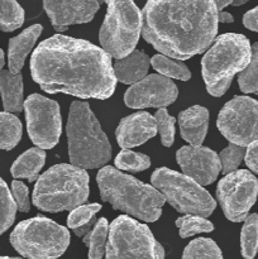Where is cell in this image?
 I'll use <instances>...</instances> for the list:
<instances>
[{
	"label": "cell",
	"mask_w": 258,
	"mask_h": 259,
	"mask_svg": "<svg viewBox=\"0 0 258 259\" xmlns=\"http://www.w3.org/2000/svg\"><path fill=\"white\" fill-rule=\"evenodd\" d=\"M109 224L105 218L95 223L93 229L83 237V243L89 247V259H103L108 243Z\"/></svg>",
	"instance_id": "603a6c76"
},
{
	"label": "cell",
	"mask_w": 258,
	"mask_h": 259,
	"mask_svg": "<svg viewBox=\"0 0 258 259\" xmlns=\"http://www.w3.org/2000/svg\"><path fill=\"white\" fill-rule=\"evenodd\" d=\"M106 259H164V250L147 225L119 217L109 228Z\"/></svg>",
	"instance_id": "9c48e42d"
},
{
	"label": "cell",
	"mask_w": 258,
	"mask_h": 259,
	"mask_svg": "<svg viewBox=\"0 0 258 259\" xmlns=\"http://www.w3.org/2000/svg\"><path fill=\"white\" fill-rule=\"evenodd\" d=\"M0 259H20V258H10V257H0Z\"/></svg>",
	"instance_id": "bcb514c9"
},
{
	"label": "cell",
	"mask_w": 258,
	"mask_h": 259,
	"mask_svg": "<svg viewBox=\"0 0 258 259\" xmlns=\"http://www.w3.org/2000/svg\"><path fill=\"white\" fill-rule=\"evenodd\" d=\"M247 2H249V0H234V3H233V5H242V4H244V3H247Z\"/></svg>",
	"instance_id": "ee69618b"
},
{
	"label": "cell",
	"mask_w": 258,
	"mask_h": 259,
	"mask_svg": "<svg viewBox=\"0 0 258 259\" xmlns=\"http://www.w3.org/2000/svg\"><path fill=\"white\" fill-rule=\"evenodd\" d=\"M45 161L46 153L42 148H30L15 159L10 168V174L15 179H27L29 182H33L39 176L40 169L45 166Z\"/></svg>",
	"instance_id": "7402d4cb"
},
{
	"label": "cell",
	"mask_w": 258,
	"mask_h": 259,
	"mask_svg": "<svg viewBox=\"0 0 258 259\" xmlns=\"http://www.w3.org/2000/svg\"><path fill=\"white\" fill-rule=\"evenodd\" d=\"M219 22L220 23H233L234 22V18H233V15L230 14V13L222 10V12H218V23Z\"/></svg>",
	"instance_id": "60d3db41"
},
{
	"label": "cell",
	"mask_w": 258,
	"mask_h": 259,
	"mask_svg": "<svg viewBox=\"0 0 258 259\" xmlns=\"http://www.w3.org/2000/svg\"><path fill=\"white\" fill-rule=\"evenodd\" d=\"M156 134V119L146 111H138L121 119L115 132L116 142L123 149L142 146Z\"/></svg>",
	"instance_id": "e0dca14e"
},
{
	"label": "cell",
	"mask_w": 258,
	"mask_h": 259,
	"mask_svg": "<svg viewBox=\"0 0 258 259\" xmlns=\"http://www.w3.org/2000/svg\"><path fill=\"white\" fill-rule=\"evenodd\" d=\"M238 83L243 93H255L258 95V42L252 46L249 63L239 73Z\"/></svg>",
	"instance_id": "f1b7e54d"
},
{
	"label": "cell",
	"mask_w": 258,
	"mask_h": 259,
	"mask_svg": "<svg viewBox=\"0 0 258 259\" xmlns=\"http://www.w3.org/2000/svg\"><path fill=\"white\" fill-rule=\"evenodd\" d=\"M103 201L143 222L153 223L162 215L163 195L152 185L139 181L113 167H103L96 175Z\"/></svg>",
	"instance_id": "3957f363"
},
{
	"label": "cell",
	"mask_w": 258,
	"mask_h": 259,
	"mask_svg": "<svg viewBox=\"0 0 258 259\" xmlns=\"http://www.w3.org/2000/svg\"><path fill=\"white\" fill-rule=\"evenodd\" d=\"M258 180L252 172L240 169L225 175L217 186V199L225 218L240 223L257 201Z\"/></svg>",
	"instance_id": "7c38bea8"
},
{
	"label": "cell",
	"mask_w": 258,
	"mask_h": 259,
	"mask_svg": "<svg viewBox=\"0 0 258 259\" xmlns=\"http://www.w3.org/2000/svg\"><path fill=\"white\" fill-rule=\"evenodd\" d=\"M17 212V205L8 189L7 184L0 179V234L7 232L13 224Z\"/></svg>",
	"instance_id": "4dcf8cb0"
},
{
	"label": "cell",
	"mask_w": 258,
	"mask_h": 259,
	"mask_svg": "<svg viewBox=\"0 0 258 259\" xmlns=\"http://www.w3.org/2000/svg\"><path fill=\"white\" fill-rule=\"evenodd\" d=\"M142 33V12L133 0H110L99 32L101 48L121 60L134 51Z\"/></svg>",
	"instance_id": "52a82bcc"
},
{
	"label": "cell",
	"mask_w": 258,
	"mask_h": 259,
	"mask_svg": "<svg viewBox=\"0 0 258 259\" xmlns=\"http://www.w3.org/2000/svg\"><path fill=\"white\" fill-rule=\"evenodd\" d=\"M0 94L7 113H19L24 108L23 76L13 75L9 70L0 71Z\"/></svg>",
	"instance_id": "44dd1931"
},
{
	"label": "cell",
	"mask_w": 258,
	"mask_h": 259,
	"mask_svg": "<svg viewBox=\"0 0 258 259\" xmlns=\"http://www.w3.org/2000/svg\"><path fill=\"white\" fill-rule=\"evenodd\" d=\"M176 161L184 175L201 186L212 184L220 172L219 156L202 146H184L176 152Z\"/></svg>",
	"instance_id": "9a60e30c"
},
{
	"label": "cell",
	"mask_w": 258,
	"mask_h": 259,
	"mask_svg": "<svg viewBox=\"0 0 258 259\" xmlns=\"http://www.w3.org/2000/svg\"><path fill=\"white\" fill-rule=\"evenodd\" d=\"M157 123V132H159L161 142L164 147H171L175 138V118L164 108L158 109L154 114Z\"/></svg>",
	"instance_id": "836d02e7"
},
{
	"label": "cell",
	"mask_w": 258,
	"mask_h": 259,
	"mask_svg": "<svg viewBox=\"0 0 258 259\" xmlns=\"http://www.w3.org/2000/svg\"><path fill=\"white\" fill-rule=\"evenodd\" d=\"M24 23V10L17 0H0V30L13 32Z\"/></svg>",
	"instance_id": "4316f807"
},
{
	"label": "cell",
	"mask_w": 258,
	"mask_h": 259,
	"mask_svg": "<svg viewBox=\"0 0 258 259\" xmlns=\"http://www.w3.org/2000/svg\"><path fill=\"white\" fill-rule=\"evenodd\" d=\"M89 175L73 164L51 167L38 179L33 192V204L42 211H72L89 197Z\"/></svg>",
	"instance_id": "5b68a950"
},
{
	"label": "cell",
	"mask_w": 258,
	"mask_h": 259,
	"mask_svg": "<svg viewBox=\"0 0 258 259\" xmlns=\"http://www.w3.org/2000/svg\"><path fill=\"white\" fill-rule=\"evenodd\" d=\"M27 129L30 139L42 149H51L58 143L62 132L60 105L40 94H32L24 101Z\"/></svg>",
	"instance_id": "4fadbf2b"
},
{
	"label": "cell",
	"mask_w": 258,
	"mask_h": 259,
	"mask_svg": "<svg viewBox=\"0 0 258 259\" xmlns=\"http://www.w3.org/2000/svg\"><path fill=\"white\" fill-rule=\"evenodd\" d=\"M43 8L56 32L89 23L100 8L98 0H43Z\"/></svg>",
	"instance_id": "2e32d148"
},
{
	"label": "cell",
	"mask_w": 258,
	"mask_h": 259,
	"mask_svg": "<svg viewBox=\"0 0 258 259\" xmlns=\"http://www.w3.org/2000/svg\"><path fill=\"white\" fill-rule=\"evenodd\" d=\"M179 125L182 139L190 146H201L209 129V111L204 106H191L180 113Z\"/></svg>",
	"instance_id": "ac0fdd59"
},
{
	"label": "cell",
	"mask_w": 258,
	"mask_h": 259,
	"mask_svg": "<svg viewBox=\"0 0 258 259\" xmlns=\"http://www.w3.org/2000/svg\"><path fill=\"white\" fill-rule=\"evenodd\" d=\"M218 32L212 0H148L142 35L164 56L184 61L210 47Z\"/></svg>",
	"instance_id": "7a4b0ae2"
},
{
	"label": "cell",
	"mask_w": 258,
	"mask_h": 259,
	"mask_svg": "<svg viewBox=\"0 0 258 259\" xmlns=\"http://www.w3.org/2000/svg\"><path fill=\"white\" fill-rule=\"evenodd\" d=\"M244 159L248 168H250V171L254 174H258V141L248 146Z\"/></svg>",
	"instance_id": "8d00e7d4"
},
{
	"label": "cell",
	"mask_w": 258,
	"mask_h": 259,
	"mask_svg": "<svg viewBox=\"0 0 258 259\" xmlns=\"http://www.w3.org/2000/svg\"><path fill=\"white\" fill-rule=\"evenodd\" d=\"M182 259H223V255L214 240L199 238L187 244Z\"/></svg>",
	"instance_id": "83f0119b"
},
{
	"label": "cell",
	"mask_w": 258,
	"mask_h": 259,
	"mask_svg": "<svg viewBox=\"0 0 258 259\" xmlns=\"http://www.w3.org/2000/svg\"><path fill=\"white\" fill-rule=\"evenodd\" d=\"M101 210V205L99 204H89V205H81V206L76 207L71 211V214L67 218V225L71 229H76L82 225L88 224L91 219L95 218Z\"/></svg>",
	"instance_id": "e575fe53"
},
{
	"label": "cell",
	"mask_w": 258,
	"mask_h": 259,
	"mask_svg": "<svg viewBox=\"0 0 258 259\" xmlns=\"http://www.w3.org/2000/svg\"><path fill=\"white\" fill-rule=\"evenodd\" d=\"M22 138V123L13 114L0 113V149L10 151Z\"/></svg>",
	"instance_id": "d4e9b609"
},
{
	"label": "cell",
	"mask_w": 258,
	"mask_h": 259,
	"mask_svg": "<svg viewBox=\"0 0 258 259\" xmlns=\"http://www.w3.org/2000/svg\"><path fill=\"white\" fill-rule=\"evenodd\" d=\"M151 65L159 75L167 78H176L180 81H189L191 72L185 63L164 55H156L151 58Z\"/></svg>",
	"instance_id": "cb8c5ba5"
},
{
	"label": "cell",
	"mask_w": 258,
	"mask_h": 259,
	"mask_svg": "<svg viewBox=\"0 0 258 259\" xmlns=\"http://www.w3.org/2000/svg\"><path fill=\"white\" fill-rule=\"evenodd\" d=\"M220 133L233 144L248 147L258 141V101L235 96L228 101L217 119Z\"/></svg>",
	"instance_id": "8fae6325"
},
{
	"label": "cell",
	"mask_w": 258,
	"mask_h": 259,
	"mask_svg": "<svg viewBox=\"0 0 258 259\" xmlns=\"http://www.w3.org/2000/svg\"><path fill=\"white\" fill-rule=\"evenodd\" d=\"M43 27L40 24L32 25L23 30L19 35L9 40L8 48V66L13 75H19L24 66L28 53L34 47L35 42L42 33Z\"/></svg>",
	"instance_id": "d6986e66"
},
{
	"label": "cell",
	"mask_w": 258,
	"mask_h": 259,
	"mask_svg": "<svg viewBox=\"0 0 258 259\" xmlns=\"http://www.w3.org/2000/svg\"><path fill=\"white\" fill-rule=\"evenodd\" d=\"M243 24L253 32H258V7L248 10L243 17Z\"/></svg>",
	"instance_id": "74e56055"
},
{
	"label": "cell",
	"mask_w": 258,
	"mask_h": 259,
	"mask_svg": "<svg viewBox=\"0 0 258 259\" xmlns=\"http://www.w3.org/2000/svg\"><path fill=\"white\" fill-rule=\"evenodd\" d=\"M250 53L252 46L244 35L228 33L218 37L201 62L206 88L220 81L233 80L235 73L242 72L248 66Z\"/></svg>",
	"instance_id": "30bf717a"
},
{
	"label": "cell",
	"mask_w": 258,
	"mask_h": 259,
	"mask_svg": "<svg viewBox=\"0 0 258 259\" xmlns=\"http://www.w3.org/2000/svg\"><path fill=\"white\" fill-rule=\"evenodd\" d=\"M13 248L28 259H57L70 245V233L45 217L19 223L10 234Z\"/></svg>",
	"instance_id": "8992f818"
},
{
	"label": "cell",
	"mask_w": 258,
	"mask_h": 259,
	"mask_svg": "<svg viewBox=\"0 0 258 259\" xmlns=\"http://www.w3.org/2000/svg\"><path fill=\"white\" fill-rule=\"evenodd\" d=\"M115 166L119 169L128 172H142L151 167V159L148 156L136 153L129 149H123L115 158Z\"/></svg>",
	"instance_id": "1f68e13d"
},
{
	"label": "cell",
	"mask_w": 258,
	"mask_h": 259,
	"mask_svg": "<svg viewBox=\"0 0 258 259\" xmlns=\"http://www.w3.org/2000/svg\"><path fill=\"white\" fill-rule=\"evenodd\" d=\"M177 86L162 75H148L131 85L125 91L124 101L132 109L166 108L177 99Z\"/></svg>",
	"instance_id": "5bb4252c"
},
{
	"label": "cell",
	"mask_w": 258,
	"mask_h": 259,
	"mask_svg": "<svg viewBox=\"0 0 258 259\" xmlns=\"http://www.w3.org/2000/svg\"><path fill=\"white\" fill-rule=\"evenodd\" d=\"M149 57L144 51L134 50L126 57L116 60L113 65L116 80L125 85H134L147 76L149 68Z\"/></svg>",
	"instance_id": "ffe728a7"
},
{
	"label": "cell",
	"mask_w": 258,
	"mask_h": 259,
	"mask_svg": "<svg viewBox=\"0 0 258 259\" xmlns=\"http://www.w3.org/2000/svg\"><path fill=\"white\" fill-rule=\"evenodd\" d=\"M176 227L179 228V235L181 238H190L200 233H210L214 230V225L206 218L197 215H186L176 220Z\"/></svg>",
	"instance_id": "f546056e"
},
{
	"label": "cell",
	"mask_w": 258,
	"mask_h": 259,
	"mask_svg": "<svg viewBox=\"0 0 258 259\" xmlns=\"http://www.w3.org/2000/svg\"><path fill=\"white\" fill-rule=\"evenodd\" d=\"M3 66H4V52L0 50V71H2Z\"/></svg>",
	"instance_id": "7bdbcfd3"
},
{
	"label": "cell",
	"mask_w": 258,
	"mask_h": 259,
	"mask_svg": "<svg viewBox=\"0 0 258 259\" xmlns=\"http://www.w3.org/2000/svg\"><path fill=\"white\" fill-rule=\"evenodd\" d=\"M240 249L245 259H253L258 252V215H248L240 233Z\"/></svg>",
	"instance_id": "484cf974"
},
{
	"label": "cell",
	"mask_w": 258,
	"mask_h": 259,
	"mask_svg": "<svg viewBox=\"0 0 258 259\" xmlns=\"http://www.w3.org/2000/svg\"><path fill=\"white\" fill-rule=\"evenodd\" d=\"M151 181L152 186L181 214L207 218L214 212L217 204L211 195L186 175L168 168H158L153 172Z\"/></svg>",
	"instance_id": "ba28073f"
},
{
	"label": "cell",
	"mask_w": 258,
	"mask_h": 259,
	"mask_svg": "<svg viewBox=\"0 0 258 259\" xmlns=\"http://www.w3.org/2000/svg\"><path fill=\"white\" fill-rule=\"evenodd\" d=\"M215 4V8H217L218 12H222L225 7H228L229 4H233L234 0H212Z\"/></svg>",
	"instance_id": "b9f144b4"
},
{
	"label": "cell",
	"mask_w": 258,
	"mask_h": 259,
	"mask_svg": "<svg viewBox=\"0 0 258 259\" xmlns=\"http://www.w3.org/2000/svg\"><path fill=\"white\" fill-rule=\"evenodd\" d=\"M12 196L14 199L17 209L20 212H28L30 210L29 202V191H28L27 185L23 184L22 181H13L12 182Z\"/></svg>",
	"instance_id": "d590c367"
},
{
	"label": "cell",
	"mask_w": 258,
	"mask_h": 259,
	"mask_svg": "<svg viewBox=\"0 0 258 259\" xmlns=\"http://www.w3.org/2000/svg\"><path fill=\"white\" fill-rule=\"evenodd\" d=\"M98 2L100 3V4H101V3H108V4H109V3H110V0H98Z\"/></svg>",
	"instance_id": "f6af8a7d"
},
{
	"label": "cell",
	"mask_w": 258,
	"mask_h": 259,
	"mask_svg": "<svg viewBox=\"0 0 258 259\" xmlns=\"http://www.w3.org/2000/svg\"><path fill=\"white\" fill-rule=\"evenodd\" d=\"M232 82H233V80L220 81V82L215 83V85L211 86V88H206L207 89V93H209L210 95L215 96V98H218V96L224 95V94L227 93L228 89H229V86L232 85Z\"/></svg>",
	"instance_id": "f35d334b"
},
{
	"label": "cell",
	"mask_w": 258,
	"mask_h": 259,
	"mask_svg": "<svg viewBox=\"0 0 258 259\" xmlns=\"http://www.w3.org/2000/svg\"><path fill=\"white\" fill-rule=\"evenodd\" d=\"M96 222H98V219H96V218H94V219H91L90 222L88 223V224H85V225H82V227L76 228V229H73V232H75V234L77 235V237L83 238L86 234H88L89 232H90L91 229H93L94 225H95Z\"/></svg>",
	"instance_id": "ab89813d"
},
{
	"label": "cell",
	"mask_w": 258,
	"mask_h": 259,
	"mask_svg": "<svg viewBox=\"0 0 258 259\" xmlns=\"http://www.w3.org/2000/svg\"><path fill=\"white\" fill-rule=\"evenodd\" d=\"M245 147L237 146V144L230 143L227 148L223 149L219 154L220 168L224 175L230 174V172L237 171L239 164L242 163L243 159L245 158Z\"/></svg>",
	"instance_id": "d6a6232c"
},
{
	"label": "cell",
	"mask_w": 258,
	"mask_h": 259,
	"mask_svg": "<svg viewBox=\"0 0 258 259\" xmlns=\"http://www.w3.org/2000/svg\"><path fill=\"white\" fill-rule=\"evenodd\" d=\"M67 142L71 164L80 168H100L111 157L110 142L85 101L76 100L71 104Z\"/></svg>",
	"instance_id": "277c9868"
},
{
	"label": "cell",
	"mask_w": 258,
	"mask_h": 259,
	"mask_svg": "<svg viewBox=\"0 0 258 259\" xmlns=\"http://www.w3.org/2000/svg\"><path fill=\"white\" fill-rule=\"evenodd\" d=\"M32 77L46 93L108 99L115 90L111 57L88 40L56 34L43 40L30 60Z\"/></svg>",
	"instance_id": "6da1fadb"
}]
</instances>
